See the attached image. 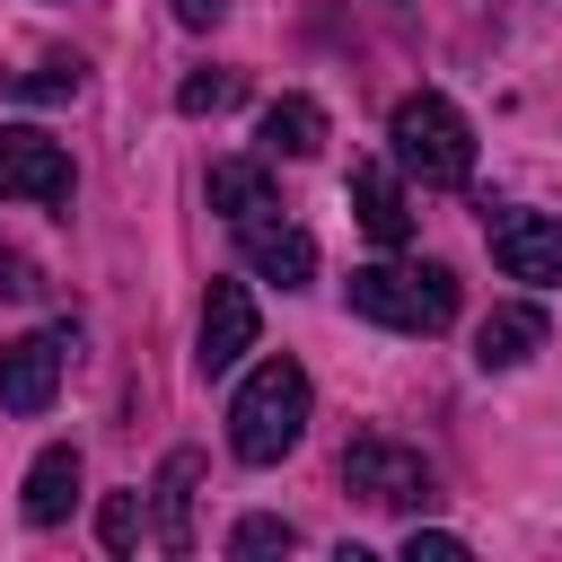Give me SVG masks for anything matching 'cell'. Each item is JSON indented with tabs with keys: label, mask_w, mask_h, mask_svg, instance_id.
<instances>
[{
	"label": "cell",
	"mask_w": 562,
	"mask_h": 562,
	"mask_svg": "<svg viewBox=\"0 0 562 562\" xmlns=\"http://www.w3.org/2000/svg\"><path fill=\"white\" fill-rule=\"evenodd\" d=\"M299 430H307V369L299 360H263L228 404V448L246 465H281L299 448Z\"/></svg>",
	"instance_id": "6da1fadb"
},
{
	"label": "cell",
	"mask_w": 562,
	"mask_h": 562,
	"mask_svg": "<svg viewBox=\"0 0 562 562\" xmlns=\"http://www.w3.org/2000/svg\"><path fill=\"white\" fill-rule=\"evenodd\" d=\"M351 307L369 325H395V334H439L457 316V272L448 263H360Z\"/></svg>",
	"instance_id": "7a4b0ae2"
},
{
	"label": "cell",
	"mask_w": 562,
	"mask_h": 562,
	"mask_svg": "<svg viewBox=\"0 0 562 562\" xmlns=\"http://www.w3.org/2000/svg\"><path fill=\"white\" fill-rule=\"evenodd\" d=\"M386 140H395V167L422 176V184H465V176H474V132H465V114H457L439 88H413V97L395 105Z\"/></svg>",
	"instance_id": "3957f363"
},
{
	"label": "cell",
	"mask_w": 562,
	"mask_h": 562,
	"mask_svg": "<svg viewBox=\"0 0 562 562\" xmlns=\"http://www.w3.org/2000/svg\"><path fill=\"white\" fill-rule=\"evenodd\" d=\"M70 158H61V140H44L35 123H9L0 132V202H44V211H61L70 202Z\"/></svg>",
	"instance_id": "277c9868"
},
{
	"label": "cell",
	"mask_w": 562,
	"mask_h": 562,
	"mask_svg": "<svg viewBox=\"0 0 562 562\" xmlns=\"http://www.w3.org/2000/svg\"><path fill=\"white\" fill-rule=\"evenodd\" d=\"M342 483L360 501H378V509H422L430 501V465L413 448H395V439H351L342 448Z\"/></svg>",
	"instance_id": "5b68a950"
},
{
	"label": "cell",
	"mask_w": 562,
	"mask_h": 562,
	"mask_svg": "<svg viewBox=\"0 0 562 562\" xmlns=\"http://www.w3.org/2000/svg\"><path fill=\"white\" fill-rule=\"evenodd\" d=\"M483 228H492V263L509 281H536V290L562 281V211H492Z\"/></svg>",
	"instance_id": "8992f818"
},
{
	"label": "cell",
	"mask_w": 562,
	"mask_h": 562,
	"mask_svg": "<svg viewBox=\"0 0 562 562\" xmlns=\"http://www.w3.org/2000/svg\"><path fill=\"white\" fill-rule=\"evenodd\" d=\"M237 246H246L255 281H281V290H307V281H316V237L290 228V220H272V211L237 220Z\"/></svg>",
	"instance_id": "52a82bcc"
},
{
	"label": "cell",
	"mask_w": 562,
	"mask_h": 562,
	"mask_svg": "<svg viewBox=\"0 0 562 562\" xmlns=\"http://www.w3.org/2000/svg\"><path fill=\"white\" fill-rule=\"evenodd\" d=\"M246 351H255V290H246V281H211V299H202V342H193L202 378L237 369Z\"/></svg>",
	"instance_id": "ba28073f"
},
{
	"label": "cell",
	"mask_w": 562,
	"mask_h": 562,
	"mask_svg": "<svg viewBox=\"0 0 562 562\" xmlns=\"http://www.w3.org/2000/svg\"><path fill=\"white\" fill-rule=\"evenodd\" d=\"M61 351H70V334H18V342H0V404L9 413H44L53 386H61Z\"/></svg>",
	"instance_id": "9c48e42d"
},
{
	"label": "cell",
	"mask_w": 562,
	"mask_h": 562,
	"mask_svg": "<svg viewBox=\"0 0 562 562\" xmlns=\"http://www.w3.org/2000/svg\"><path fill=\"white\" fill-rule=\"evenodd\" d=\"M351 211H360V228H369L378 246H404V237H413V202H404L395 167H378V158L351 167Z\"/></svg>",
	"instance_id": "30bf717a"
},
{
	"label": "cell",
	"mask_w": 562,
	"mask_h": 562,
	"mask_svg": "<svg viewBox=\"0 0 562 562\" xmlns=\"http://www.w3.org/2000/svg\"><path fill=\"white\" fill-rule=\"evenodd\" d=\"M70 501H79V448L61 439V448H44V457L26 465L18 509H26V527H61V518H70Z\"/></svg>",
	"instance_id": "8fae6325"
},
{
	"label": "cell",
	"mask_w": 562,
	"mask_h": 562,
	"mask_svg": "<svg viewBox=\"0 0 562 562\" xmlns=\"http://www.w3.org/2000/svg\"><path fill=\"white\" fill-rule=\"evenodd\" d=\"M544 351V307H492L483 325H474V360L483 369H518V360H536Z\"/></svg>",
	"instance_id": "7c38bea8"
},
{
	"label": "cell",
	"mask_w": 562,
	"mask_h": 562,
	"mask_svg": "<svg viewBox=\"0 0 562 562\" xmlns=\"http://www.w3.org/2000/svg\"><path fill=\"white\" fill-rule=\"evenodd\" d=\"M193 483H202V457L176 448V457L158 465V544H167V553H193Z\"/></svg>",
	"instance_id": "4fadbf2b"
},
{
	"label": "cell",
	"mask_w": 562,
	"mask_h": 562,
	"mask_svg": "<svg viewBox=\"0 0 562 562\" xmlns=\"http://www.w3.org/2000/svg\"><path fill=\"white\" fill-rule=\"evenodd\" d=\"M325 149V105L316 97H272L263 105V158H316Z\"/></svg>",
	"instance_id": "5bb4252c"
},
{
	"label": "cell",
	"mask_w": 562,
	"mask_h": 562,
	"mask_svg": "<svg viewBox=\"0 0 562 562\" xmlns=\"http://www.w3.org/2000/svg\"><path fill=\"white\" fill-rule=\"evenodd\" d=\"M211 211H220V220H255V211H272V176H263L255 158H220V167H211Z\"/></svg>",
	"instance_id": "9a60e30c"
},
{
	"label": "cell",
	"mask_w": 562,
	"mask_h": 562,
	"mask_svg": "<svg viewBox=\"0 0 562 562\" xmlns=\"http://www.w3.org/2000/svg\"><path fill=\"white\" fill-rule=\"evenodd\" d=\"M26 105H44V97H79V61H35V70H18L9 79Z\"/></svg>",
	"instance_id": "2e32d148"
},
{
	"label": "cell",
	"mask_w": 562,
	"mask_h": 562,
	"mask_svg": "<svg viewBox=\"0 0 562 562\" xmlns=\"http://www.w3.org/2000/svg\"><path fill=\"white\" fill-rule=\"evenodd\" d=\"M176 105H184V114H220V105H237V70H193V79L176 88Z\"/></svg>",
	"instance_id": "e0dca14e"
},
{
	"label": "cell",
	"mask_w": 562,
	"mask_h": 562,
	"mask_svg": "<svg viewBox=\"0 0 562 562\" xmlns=\"http://www.w3.org/2000/svg\"><path fill=\"white\" fill-rule=\"evenodd\" d=\"M97 536H105V553H132V544H140V492H114V501L97 509Z\"/></svg>",
	"instance_id": "ac0fdd59"
},
{
	"label": "cell",
	"mask_w": 562,
	"mask_h": 562,
	"mask_svg": "<svg viewBox=\"0 0 562 562\" xmlns=\"http://www.w3.org/2000/svg\"><path fill=\"white\" fill-rule=\"evenodd\" d=\"M290 544H299L290 518H237V536H228V553H290Z\"/></svg>",
	"instance_id": "d6986e66"
},
{
	"label": "cell",
	"mask_w": 562,
	"mask_h": 562,
	"mask_svg": "<svg viewBox=\"0 0 562 562\" xmlns=\"http://www.w3.org/2000/svg\"><path fill=\"white\" fill-rule=\"evenodd\" d=\"M465 553V536H448V527H413L404 536V562H457Z\"/></svg>",
	"instance_id": "ffe728a7"
},
{
	"label": "cell",
	"mask_w": 562,
	"mask_h": 562,
	"mask_svg": "<svg viewBox=\"0 0 562 562\" xmlns=\"http://www.w3.org/2000/svg\"><path fill=\"white\" fill-rule=\"evenodd\" d=\"M0 290H9V299H35V290H44V281H35V263H26L9 237H0Z\"/></svg>",
	"instance_id": "44dd1931"
},
{
	"label": "cell",
	"mask_w": 562,
	"mask_h": 562,
	"mask_svg": "<svg viewBox=\"0 0 562 562\" xmlns=\"http://www.w3.org/2000/svg\"><path fill=\"white\" fill-rule=\"evenodd\" d=\"M176 18H184V26H211V18H220V0H176Z\"/></svg>",
	"instance_id": "7402d4cb"
}]
</instances>
